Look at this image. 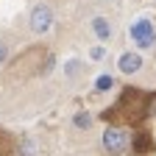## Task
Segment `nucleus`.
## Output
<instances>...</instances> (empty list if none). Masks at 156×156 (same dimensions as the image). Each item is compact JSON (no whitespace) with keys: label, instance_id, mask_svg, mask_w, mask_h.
<instances>
[{"label":"nucleus","instance_id":"obj_1","mask_svg":"<svg viewBox=\"0 0 156 156\" xmlns=\"http://www.w3.org/2000/svg\"><path fill=\"white\" fill-rule=\"evenodd\" d=\"M153 103H156V92H145V89L128 87V89H123V95L117 98L106 112H101V120H106V123L140 126L142 120H148Z\"/></svg>","mask_w":156,"mask_h":156},{"label":"nucleus","instance_id":"obj_2","mask_svg":"<svg viewBox=\"0 0 156 156\" xmlns=\"http://www.w3.org/2000/svg\"><path fill=\"white\" fill-rule=\"evenodd\" d=\"M50 64H53V58H50V53H48L45 48H31V50H25V53L11 64V70L20 75V73H23V67H31V73L36 75V73L48 70Z\"/></svg>","mask_w":156,"mask_h":156},{"label":"nucleus","instance_id":"obj_3","mask_svg":"<svg viewBox=\"0 0 156 156\" xmlns=\"http://www.w3.org/2000/svg\"><path fill=\"white\" fill-rule=\"evenodd\" d=\"M103 148L109 153H123L128 148V134H126V128L123 126H109L103 131Z\"/></svg>","mask_w":156,"mask_h":156},{"label":"nucleus","instance_id":"obj_4","mask_svg":"<svg viewBox=\"0 0 156 156\" xmlns=\"http://www.w3.org/2000/svg\"><path fill=\"white\" fill-rule=\"evenodd\" d=\"M131 39H134V42L140 45L142 50H145V48H151V45L156 42L153 23H151V20H145V17H140V20H136V23L131 25Z\"/></svg>","mask_w":156,"mask_h":156},{"label":"nucleus","instance_id":"obj_5","mask_svg":"<svg viewBox=\"0 0 156 156\" xmlns=\"http://www.w3.org/2000/svg\"><path fill=\"white\" fill-rule=\"evenodd\" d=\"M50 25H53V11L48 6H36L31 11V28L36 34H45V31H50Z\"/></svg>","mask_w":156,"mask_h":156},{"label":"nucleus","instance_id":"obj_6","mask_svg":"<svg viewBox=\"0 0 156 156\" xmlns=\"http://www.w3.org/2000/svg\"><path fill=\"white\" fill-rule=\"evenodd\" d=\"M117 67H120V73L131 75L142 67V56L140 53H120V58H117Z\"/></svg>","mask_w":156,"mask_h":156},{"label":"nucleus","instance_id":"obj_7","mask_svg":"<svg viewBox=\"0 0 156 156\" xmlns=\"http://www.w3.org/2000/svg\"><path fill=\"white\" fill-rule=\"evenodd\" d=\"M151 148H153L151 134H148V131H140V134H136V140H134V151H136V153H148Z\"/></svg>","mask_w":156,"mask_h":156},{"label":"nucleus","instance_id":"obj_8","mask_svg":"<svg viewBox=\"0 0 156 156\" xmlns=\"http://www.w3.org/2000/svg\"><path fill=\"white\" fill-rule=\"evenodd\" d=\"M0 156H17V145L11 142V136L0 131Z\"/></svg>","mask_w":156,"mask_h":156},{"label":"nucleus","instance_id":"obj_9","mask_svg":"<svg viewBox=\"0 0 156 156\" xmlns=\"http://www.w3.org/2000/svg\"><path fill=\"white\" fill-rule=\"evenodd\" d=\"M92 28H95V34L101 36V39H106V36L112 34V31H109V23H106L103 17H95V23H92Z\"/></svg>","mask_w":156,"mask_h":156},{"label":"nucleus","instance_id":"obj_10","mask_svg":"<svg viewBox=\"0 0 156 156\" xmlns=\"http://www.w3.org/2000/svg\"><path fill=\"white\" fill-rule=\"evenodd\" d=\"M112 75H101V78H98V81H95V89L98 92H106V89H112Z\"/></svg>","mask_w":156,"mask_h":156},{"label":"nucleus","instance_id":"obj_11","mask_svg":"<svg viewBox=\"0 0 156 156\" xmlns=\"http://www.w3.org/2000/svg\"><path fill=\"white\" fill-rule=\"evenodd\" d=\"M75 126H78V128H89V126H92L89 114H78V117H75Z\"/></svg>","mask_w":156,"mask_h":156},{"label":"nucleus","instance_id":"obj_12","mask_svg":"<svg viewBox=\"0 0 156 156\" xmlns=\"http://www.w3.org/2000/svg\"><path fill=\"white\" fill-rule=\"evenodd\" d=\"M89 56H92V58H98V62H101V58L106 56V50H103V48H92V50H89Z\"/></svg>","mask_w":156,"mask_h":156},{"label":"nucleus","instance_id":"obj_13","mask_svg":"<svg viewBox=\"0 0 156 156\" xmlns=\"http://www.w3.org/2000/svg\"><path fill=\"white\" fill-rule=\"evenodd\" d=\"M78 67H81V64H78V62H70V64H67V73H75Z\"/></svg>","mask_w":156,"mask_h":156},{"label":"nucleus","instance_id":"obj_14","mask_svg":"<svg viewBox=\"0 0 156 156\" xmlns=\"http://www.w3.org/2000/svg\"><path fill=\"white\" fill-rule=\"evenodd\" d=\"M3 58H6V48H3V45H0V62H3Z\"/></svg>","mask_w":156,"mask_h":156}]
</instances>
